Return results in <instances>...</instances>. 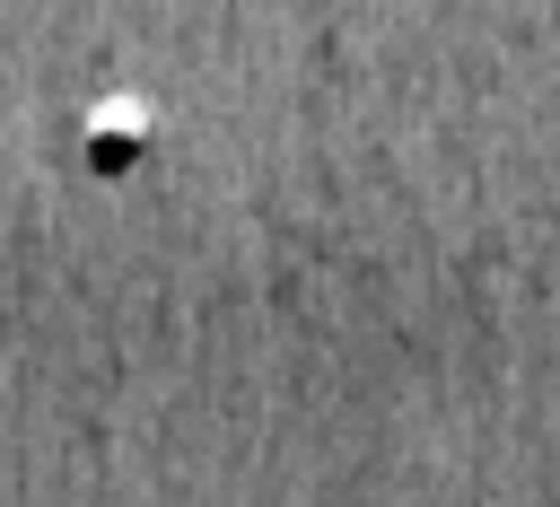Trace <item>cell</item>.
Instances as JSON below:
<instances>
[{"label": "cell", "mask_w": 560, "mask_h": 507, "mask_svg": "<svg viewBox=\"0 0 560 507\" xmlns=\"http://www.w3.org/2000/svg\"><path fill=\"white\" fill-rule=\"evenodd\" d=\"M140 140H149V105H114L105 122H88V157L96 166H131Z\"/></svg>", "instance_id": "obj_1"}]
</instances>
